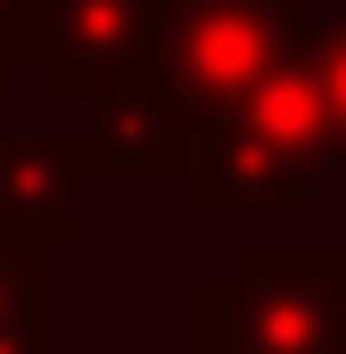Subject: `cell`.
Instances as JSON below:
<instances>
[{
  "label": "cell",
  "instance_id": "1",
  "mask_svg": "<svg viewBox=\"0 0 346 354\" xmlns=\"http://www.w3.org/2000/svg\"><path fill=\"white\" fill-rule=\"evenodd\" d=\"M322 165H338V149H330V107H322L313 41H305L206 115L198 157H190V198L206 214H297Z\"/></svg>",
  "mask_w": 346,
  "mask_h": 354
},
{
  "label": "cell",
  "instance_id": "2",
  "mask_svg": "<svg viewBox=\"0 0 346 354\" xmlns=\"http://www.w3.org/2000/svg\"><path fill=\"white\" fill-rule=\"evenodd\" d=\"M190 354H346V248L239 239L190 288Z\"/></svg>",
  "mask_w": 346,
  "mask_h": 354
},
{
  "label": "cell",
  "instance_id": "3",
  "mask_svg": "<svg viewBox=\"0 0 346 354\" xmlns=\"http://www.w3.org/2000/svg\"><path fill=\"white\" fill-rule=\"evenodd\" d=\"M305 41H313V0H165L149 50L215 115L223 99H239L256 75H272Z\"/></svg>",
  "mask_w": 346,
  "mask_h": 354
},
{
  "label": "cell",
  "instance_id": "4",
  "mask_svg": "<svg viewBox=\"0 0 346 354\" xmlns=\"http://www.w3.org/2000/svg\"><path fill=\"white\" fill-rule=\"evenodd\" d=\"M165 0H17L8 50L42 75L50 99H99L149 41Z\"/></svg>",
  "mask_w": 346,
  "mask_h": 354
},
{
  "label": "cell",
  "instance_id": "5",
  "mask_svg": "<svg viewBox=\"0 0 346 354\" xmlns=\"http://www.w3.org/2000/svg\"><path fill=\"white\" fill-rule=\"evenodd\" d=\"M198 132H206V107L181 91V75L157 50H140L116 83L91 99L83 149H91V165H107V174H190Z\"/></svg>",
  "mask_w": 346,
  "mask_h": 354
},
{
  "label": "cell",
  "instance_id": "6",
  "mask_svg": "<svg viewBox=\"0 0 346 354\" xmlns=\"http://www.w3.org/2000/svg\"><path fill=\"white\" fill-rule=\"evenodd\" d=\"M83 132H0V231L58 256L83 239Z\"/></svg>",
  "mask_w": 346,
  "mask_h": 354
},
{
  "label": "cell",
  "instance_id": "7",
  "mask_svg": "<svg viewBox=\"0 0 346 354\" xmlns=\"http://www.w3.org/2000/svg\"><path fill=\"white\" fill-rule=\"evenodd\" d=\"M0 354H50V272L42 248L0 231Z\"/></svg>",
  "mask_w": 346,
  "mask_h": 354
},
{
  "label": "cell",
  "instance_id": "8",
  "mask_svg": "<svg viewBox=\"0 0 346 354\" xmlns=\"http://www.w3.org/2000/svg\"><path fill=\"white\" fill-rule=\"evenodd\" d=\"M313 75H322V107H330V149L346 165V0L330 8V25H313Z\"/></svg>",
  "mask_w": 346,
  "mask_h": 354
},
{
  "label": "cell",
  "instance_id": "9",
  "mask_svg": "<svg viewBox=\"0 0 346 354\" xmlns=\"http://www.w3.org/2000/svg\"><path fill=\"white\" fill-rule=\"evenodd\" d=\"M8 8H17V0H0V91H8V66H17V50H8Z\"/></svg>",
  "mask_w": 346,
  "mask_h": 354
},
{
  "label": "cell",
  "instance_id": "10",
  "mask_svg": "<svg viewBox=\"0 0 346 354\" xmlns=\"http://www.w3.org/2000/svg\"><path fill=\"white\" fill-rule=\"evenodd\" d=\"M0 132H8V91H0Z\"/></svg>",
  "mask_w": 346,
  "mask_h": 354
}]
</instances>
